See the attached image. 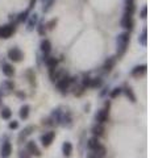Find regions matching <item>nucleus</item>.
Wrapping results in <instances>:
<instances>
[{
  "label": "nucleus",
  "instance_id": "1",
  "mask_svg": "<svg viewBox=\"0 0 150 158\" xmlns=\"http://www.w3.org/2000/svg\"><path fill=\"white\" fill-rule=\"evenodd\" d=\"M87 148L90 150H91L92 154L95 156H98V157H106L107 154V149H106V146H104L102 142L99 141V138L98 137H91V138H88L87 140Z\"/></svg>",
  "mask_w": 150,
  "mask_h": 158
},
{
  "label": "nucleus",
  "instance_id": "2",
  "mask_svg": "<svg viewBox=\"0 0 150 158\" xmlns=\"http://www.w3.org/2000/svg\"><path fill=\"white\" fill-rule=\"evenodd\" d=\"M75 82H77V78H75V77H70V75H67V74H66V75H63L62 78H59L58 81L56 82V86L58 88V91L65 95V94L69 92L70 87H71Z\"/></svg>",
  "mask_w": 150,
  "mask_h": 158
},
{
  "label": "nucleus",
  "instance_id": "3",
  "mask_svg": "<svg viewBox=\"0 0 150 158\" xmlns=\"http://www.w3.org/2000/svg\"><path fill=\"white\" fill-rule=\"evenodd\" d=\"M129 41H131V36H129V32H123L117 36V56L121 57L125 54L129 45Z\"/></svg>",
  "mask_w": 150,
  "mask_h": 158
},
{
  "label": "nucleus",
  "instance_id": "4",
  "mask_svg": "<svg viewBox=\"0 0 150 158\" xmlns=\"http://www.w3.org/2000/svg\"><path fill=\"white\" fill-rule=\"evenodd\" d=\"M109 108H111V102L107 100L106 104H104V108L99 110L96 113H95V121L99 123V124H104L109 120Z\"/></svg>",
  "mask_w": 150,
  "mask_h": 158
},
{
  "label": "nucleus",
  "instance_id": "5",
  "mask_svg": "<svg viewBox=\"0 0 150 158\" xmlns=\"http://www.w3.org/2000/svg\"><path fill=\"white\" fill-rule=\"evenodd\" d=\"M15 91V83L9 79H6L0 83V94L2 96H7V95H11V94Z\"/></svg>",
  "mask_w": 150,
  "mask_h": 158
},
{
  "label": "nucleus",
  "instance_id": "6",
  "mask_svg": "<svg viewBox=\"0 0 150 158\" xmlns=\"http://www.w3.org/2000/svg\"><path fill=\"white\" fill-rule=\"evenodd\" d=\"M34 131H36V127H34V125H27V127H25L24 129L19 133V137H17L19 144H24V142L28 140V137L33 135Z\"/></svg>",
  "mask_w": 150,
  "mask_h": 158
},
{
  "label": "nucleus",
  "instance_id": "7",
  "mask_svg": "<svg viewBox=\"0 0 150 158\" xmlns=\"http://www.w3.org/2000/svg\"><path fill=\"white\" fill-rule=\"evenodd\" d=\"M54 138H56V132L54 131H49V132H45L44 135H41L40 137V141H41V144L44 148H49L50 145L53 144Z\"/></svg>",
  "mask_w": 150,
  "mask_h": 158
},
{
  "label": "nucleus",
  "instance_id": "8",
  "mask_svg": "<svg viewBox=\"0 0 150 158\" xmlns=\"http://www.w3.org/2000/svg\"><path fill=\"white\" fill-rule=\"evenodd\" d=\"M8 58L12 62H21L24 59V53L19 48H11L8 50Z\"/></svg>",
  "mask_w": 150,
  "mask_h": 158
},
{
  "label": "nucleus",
  "instance_id": "9",
  "mask_svg": "<svg viewBox=\"0 0 150 158\" xmlns=\"http://www.w3.org/2000/svg\"><path fill=\"white\" fill-rule=\"evenodd\" d=\"M15 31H16L15 24H7V25L0 27V38H4V40L9 38L15 33Z\"/></svg>",
  "mask_w": 150,
  "mask_h": 158
},
{
  "label": "nucleus",
  "instance_id": "10",
  "mask_svg": "<svg viewBox=\"0 0 150 158\" xmlns=\"http://www.w3.org/2000/svg\"><path fill=\"white\" fill-rule=\"evenodd\" d=\"M27 150L29 152L31 156H34V157H41L42 156L41 149H40L38 145L36 144V141H33V140L27 141Z\"/></svg>",
  "mask_w": 150,
  "mask_h": 158
},
{
  "label": "nucleus",
  "instance_id": "11",
  "mask_svg": "<svg viewBox=\"0 0 150 158\" xmlns=\"http://www.w3.org/2000/svg\"><path fill=\"white\" fill-rule=\"evenodd\" d=\"M12 154V144L8 140H6L0 146V157L2 158H9Z\"/></svg>",
  "mask_w": 150,
  "mask_h": 158
},
{
  "label": "nucleus",
  "instance_id": "12",
  "mask_svg": "<svg viewBox=\"0 0 150 158\" xmlns=\"http://www.w3.org/2000/svg\"><path fill=\"white\" fill-rule=\"evenodd\" d=\"M73 123H74L73 113L70 111H63L62 112V117H61V124L59 125H62L65 128H70L73 125Z\"/></svg>",
  "mask_w": 150,
  "mask_h": 158
},
{
  "label": "nucleus",
  "instance_id": "13",
  "mask_svg": "<svg viewBox=\"0 0 150 158\" xmlns=\"http://www.w3.org/2000/svg\"><path fill=\"white\" fill-rule=\"evenodd\" d=\"M2 71L7 78H12L15 75V73H16L15 71V67L11 65V63L4 62V61H2Z\"/></svg>",
  "mask_w": 150,
  "mask_h": 158
},
{
  "label": "nucleus",
  "instance_id": "14",
  "mask_svg": "<svg viewBox=\"0 0 150 158\" xmlns=\"http://www.w3.org/2000/svg\"><path fill=\"white\" fill-rule=\"evenodd\" d=\"M148 71V66L146 65H138L136 67H133L132 69V71H131V75L134 77V78H140V77H142L145 75Z\"/></svg>",
  "mask_w": 150,
  "mask_h": 158
},
{
  "label": "nucleus",
  "instance_id": "15",
  "mask_svg": "<svg viewBox=\"0 0 150 158\" xmlns=\"http://www.w3.org/2000/svg\"><path fill=\"white\" fill-rule=\"evenodd\" d=\"M121 27L124 29H127V32H131L133 29V27H134V21H133L132 16H127V15H124V17L121 20Z\"/></svg>",
  "mask_w": 150,
  "mask_h": 158
},
{
  "label": "nucleus",
  "instance_id": "16",
  "mask_svg": "<svg viewBox=\"0 0 150 158\" xmlns=\"http://www.w3.org/2000/svg\"><path fill=\"white\" fill-rule=\"evenodd\" d=\"M116 62H117V58L116 57H109V58H107L106 62H104V65H103L104 73L112 71V69L115 67V65H116Z\"/></svg>",
  "mask_w": 150,
  "mask_h": 158
},
{
  "label": "nucleus",
  "instance_id": "17",
  "mask_svg": "<svg viewBox=\"0 0 150 158\" xmlns=\"http://www.w3.org/2000/svg\"><path fill=\"white\" fill-rule=\"evenodd\" d=\"M91 132H92V135H94L95 137L99 138V137H103V136H104V133H106V128H104L103 124H99V123H96V124L92 127Z\"/></svg>",
  "mask_w": 150,
  "mask_h": 158
},
{
  "label": "nucleus",
  "instance_id": "18",
  "mask_svg": "<svg viewBox=\"0 0 150 158\" xmlns=\"http://www.w3.org/2000/svg\"><path fill=\"white\" fill-rule=\"evenodd\" d=\"M123 94L125 96H127L129 100H131L132 103H136L137 102V98H136V94H134V91H133V88L131 87V86H125L124 88H123Z\"/></svg>",
  "mask_w": 150,
  "mask_h": 158
},
{
  "label": "nucleus",
  "instance_id": "19",
  "mask_svg": "<svg viewBox=\"0 0 150 158\" xmlns=\"http://www.w3.org/2000/svg\"><path fill=\"white\" fill-rule=\"evenodd\" d=\"M31 115V106L29 104H23L20 107V111H19V116L21 120H27Z\"/></svg>",
  "mask_w": 150,
  "mask_h": 158
},
{
  "label": "nucleus",
  "instance_id": "20",
  "mask_svg": "<svg viewBox=\"0 0 150 158\" xmlns=\"http://www.w3.org/2000/svg\"><path fill=\"white\" fill-rule=\"evenodd\" d=\"M73 144L70 141H65L63 144H62V154L65 157H70L73 154Z\"/></svg>",
  "mask_w": 150,
  "mask_h": 158
},
{
  "label": "nucleus",
  "instance_id": "21",
  "mask_svg": "<svg viewBox=\"0 0 150 158\" xmlns=\"http://www.w3.org/2000/svg\"><path fill=\"white\" fill-rule=\"evenodd\" d=\"M44 61H45V63H46V66H48L49 69H54V67L58 66V59H57L56 57L49 56V54H48V56H45Z\"/></svg>",
  "mask_w": 150,
  "mask_h": 158
},
{
  "label": "nucleus",
  "instance_id": "22",
  "mask_svg": "<svg viewBox=\"0 0 150 158\" xmlns=\"http://www.w3.org/2000/svg\"><path fill=\"white\" fill-rule=\"evenodd\" d=\"M0 117H2L3 120H11L12 110L9 107H2V110H0Z\"/></svg>",
  "mask_w": 150,
  "mask_h": 158
},
{
  "label": "nucleus",
  "instance_id": "23",
  "mask_svg": "<svg viewBox=\"0 0 150 158\" xmlns=\"http://www.w3.org/2000/svg\"><path fill=\"white\" fill-rule=\"evenodd\" d=\"M41 52L44 53V56H48V54L52 52V42L49 40H42L41 42Z\"/></svg>",
  "mask_w": 150,
  "mask_h": 158
},
{
  "label": "nucleus",
  "instance_id": "24",
  "mask_svg": "<svg viewBox=\"0 0 150 158\" xmlns=\"http://www.w3.org/2000/svg\"><path fill=\"white\" fill-rule=\"evenodd\" d=\"M136 11V7H134V0H127V8H125V15L127 16H132Z\"/></svg>",
  "mask_w": 150,
  "mask_h": 158
},
{
  "label": "nucleus",
  "instance_id": "25",
  "mask_svg": "<svg viewBox=\"0 0 150 158\" xmlns=\"http://www.w3.org/2000/svg\"><path fill=\"white\" fill-rule=\"evenodd\" d=\"M103 86V79L102 78H99V77H96V78H91V83H90V88H100Z\"/></svg>",
  "mask_w": 150,
  "mask_h": 158
},
{
  "label": "nucleus",
  "instance_id": "26",
  "mask_svg": "<svg viewBox=\"0 0 150 158\" xmlns=\"http://www.w3.org/2000/svg\"><path fill=\"white\" fill-rule=\"evenodd\" d=\"M25 77L28 78V82L31 83L32 86H36V75H34V73H33V70H27V73H25Z\"/></svg>",
  "mask_w": 150,
  "mask_h": 158
},
{
  "label": "nucleus",
  "instance_id": "27",
  "mask_svg": "<svg viewBox=\"0 0 150 158\" xmlns=\"http://www.w3.org/2000/svg\"><path fill=\"white\" fill-rule=\"evenodd\" d=\"M138 41H140V44H141L142 46H146L148 45V28H144L142 34L140 36Z\"/></svg>",
  "mask_w": 150,
  "mask_h": 158
},
{
  "label": "nucleus",
  "instance_id": "28",
  "mask_svg": "<svg viewBox=\"0 0 150 158\" xmlns=\"http://www.w3.org/2000/svg\"><path fill=\"white\" fill-rule=\"evenodd\" d=\"M37 20H38V17H37V15L34 13V15H32L31 16V20L28 21V31H33L34 29V27H36V24H37Z\"/></svg>",
  "mask_w": 150,
  "mask_h": 158
},
{
  "label": "nucleus",
  "instance_id": "29",
  "mask_svg": "<svg viewBox=\"0 0 150 158\" xmlns=\"http://www.w3.org/2000/svg\"><path fill=\"white\" fill-rule=\"evenodd\" d=\"M123 94V88L121 87H115L113 90L109 91V96H111V99H116L117 96H120Z\"/></svg>",
  "mask_w": 150,
  "mask_h": 158
},
{
  "label": "nucleus",
  "instance_id": "30",
  "mask_svg": "<svg viewBox=\"0 0 150 158\" xmlns=\"http://www.w3.org/2000/svg\"><path fill=\"white\" fill-rule=\"evenodd\" d=\"M84 91H86V88H84L82 85H79V86H75L74 87V95L75 96H82L83 94H84Z\"/></svg>",
  "mask_w": 150,
  "mask_h": 158
},
{
  "label": "nucleus",
  "instance_id": "31",
  "mask_svg": "<svg viewBox=\"0 0 150 158\" xmlns=\"http://www.w3.org/2000/svg\"><path fill=\"white\" fill-rule=\"evenodd\" d=\"M28 15H29V9L21 12V13H20L19 16H17V23H24V21H27V20H28Z\"/></svg>",
  "mask_w": 150,
  "mask_h": 158
},
{
  "label": "nucleus",
  "instance_id": "32",
  "mask_svg": "<svg viewBox=\"0 0 150 158\" xmlns=\"http://www.w3.org/2000/svg\"><path fill=\"white\" fill-rule=\"evenodd\" d=\"M57 23H58V20H57V19H52L50 21H48V23H46V25H45V28L49 29V31H53V29L56 28Z\"/></svg>",
  "mask_w": 150,
  "mask_h": 158
},
{
  "label": "nucleus",
  "instance_id": "33",
  "mask_svg": "<svg viewBox=\"0 0 150 158\" xmlns=\"http://www.w3.org/2000/svg\"><path fill=\"white\" fill-rule=\"evenodd\" d=\"M90 83H91V78H90L88 75L83 77V79H82V83H81V85H82L84 88H86V90H87V88H90Z\"/></svg>",
  "mask_w": 150,
  "mask_h": 158
},
{
  "label": "nucleus",
  "instance_id": "34",
  "mask_svg": "<svg viewBox=\"0 0 150 158\" xmlns=\"http://www.w3.org/2000/svg\"><path fill=\"white\" fill-rule=\"evenodd\" d=\"M20 127V124H19V121L17 120H11L8 123V128L11 131H15V129H17V128Z\"/></svg>",
  "mask_w": 150,
  "mask_h": 158
},
{
  "label": "nucleus",
  "instance_id": "35",
  "mask_svg": "<svg viewBox=\"0 0 150 158\" xmlns=\"http://www.w3.org/2000/svg\"><path fill=\"white\" fill-rule=\"evenodd\" d=\"M37 31L41 36H45V32H46V28H45V24L44 23H40L38 27H37Z\"/></svg>",
  "mask_w": 150,
  "mask_h": 158
},
{
  "label": "nucleus",
  "instance_id": "36",
  "mask_svg": "<svg viewBox=\"0 0 150 158\" xmlns=\"http://www.w3.org/2000/svg\"><path fill=\"white\" fill-rule=\"evenodd\" d=\"M19 157H20V158H31V154H29V152L25 149V150H20Z\"/></svg>",
  "mask_w": 150,
  "mask_h": 158
},
{
  "label": "nucleus",
  "instance_id": "37",
  "mask_svg": "<svg viewBox=\"0 0 150 158\" xmlns=\"http://www.w3.org/2000/svg\"><path fill=\"white\" fill-rule=\"evenodd\" d=\"M146 16H148V7H144L141 9V17L142 19H146Z\"/></svg>",
  "mask_w": 150,
  "mask_h": 158
},
{
  "label": "nucleus",
  "instance_id": "38",
  "mask_svg": "<svg viewBox=\"0 0 150 158\" xmlns=\"http://www.w3.org/2000/svg\"><path fill=\"white\" fill-rule=\"evenodd\" d=\"M16 94H17V96H19L20 99H23V100H24V99H25V98H27V95H25V94H24V92H21V91H17Z\"/></svg>",
  "mask_w": 150,
  "mask_h": 158
},
{
  "label": "nucleus",
  "instance_id": "39",
  "mask_svg": "<svg viewBox=\"0 0 150 158\" xmlns=\"http://www.w3.org/2000/svg\"><path fill=\"white\" fill-rule=\"evenodd\" d=\"M108 91H109V88H108V87H107V88H104V91H103L102 94H100V95L104 96V95H106V94H108Z\"/></svg>",
  "mask_w": 150,
  "mask_h": 158
},
{
  "label": "nucleus",
  "instance_id": "40",
  "mask_svg": "<svg viewBox=\"0 0 150 158\" xmlns=\"http://www.w3.org/2000/svg\"><path fill=\"white\" fill-rule=\"evenodd\" d=\"M88 158H102V157H98V156L92 154V153H90V154H88Z\"/></svg>",
  "mask_w": 150,
  "mask_h": 158
},
{
  "label": "nucleus",
  "instance_id": "41",
  "mask_svg": "<svg viewBox=\"0 0 150 158\" xmlns=\"http://www.w3.org/2000/svg\"><path fill=\"white\" fill-rule=\"evenodd\" d=\"M34 4H36V0H31V6H29V8H33Z\"/></svg>",
  "mask_w": 150,
  "mask_h": 158
},
{
  "label": "nucleus",
  "instance_id": "42",
  "mask_svg": "<svg viewBox=\"0 0 150 158\" xmlns=\"http://www.w3.org/2000/svg\"><path fill=\"white\" fill-rule=\"evenodd\" d=\"M3 104V96H2V94H0V107H2Z\"/></svg>",
  "mask_w": 150,
  "mask_h": 158
},
{
  "label": "nucleus",
  "instance_id": "43",
  "mask_svg": "<svg viewBox=\"0 0 150 158\" xmlns=\"http://www.w3.org/2000/svg\"><path fill=\"white\" fill-rule=\"evenodd\" d=\"M44 2H45V0H44Z\"/></svg>",
  "mask_w": 150,
  "mask_h": 158
}]
</instances>
